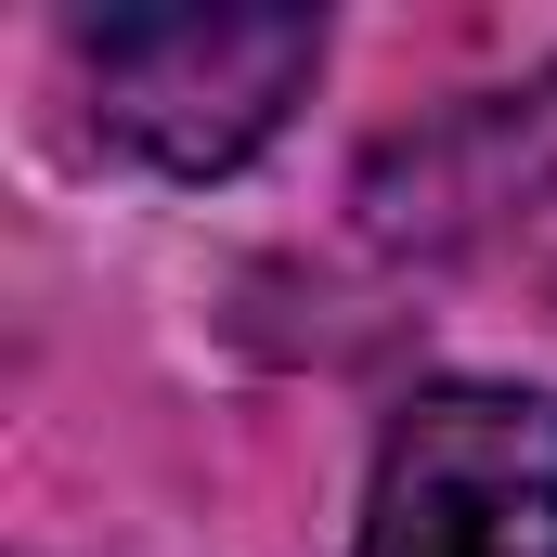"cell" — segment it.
<instances>
[{
  "label": "cell",
  "mask_w": 557,
  "mask_h": 557,
  "mask_svg": "<svg viewBox=\"0 0 557 557\" xmlns=\"http://www.w3.org/2000/svg\"><path fill=\"white\" fill-rule=\"evenodd\" d=\"M78 65L131 156L208 182L285 131V104L324 65V26L311 13H78Z\"/></svg>",
  "instance_id": "obj_1"
},
{
  "label": "cell",
  "mask_w": 557,
  "mask_h": 557,
  "mask_svg": "<svg viewBox=\"0 0 557 557\" xmlns=\"http://www.w3.org/2000/svg\"><path fill=\"white\" fill-rule=\"evenodd\" d=\"M350 557H557V403L454 376L376 441Z\"/></svg>",
  "instance_id": "obj_2"
},
{
  "label": "cell",
  "mask_w": 557,
  "mask_h": 557,
  "mask_svg": "<svg viewBox=\"0 0 557 557\" xmlns=\"http://www.w3.org/2000/svg\"><path fill=\"white\" fill-rule=\"evenodd\" d=\"M545 182H557V78H532V91L467 104L454 131L403 143L376 169V234H467V221H493Z\"/></svg>",
  "instance_id": "obj_3"
}]
</instances>
